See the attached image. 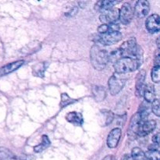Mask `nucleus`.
Here are the masks:
<instances>
[{
    "label": "nucleus",
    "instance_id": "1",
    "mask_svg": "<svg viewBox=\"0 0 160 160\" xmlns=\"http://www.w3.org/2000/svg\"><path fill=\"white\" fill-rule=\"evenodd\" d=\"M90 57L92 66L97 70H103L109 62V52L98 44L91 48Z\"/></svg>",
    "mask_w": 160,
    "mask_h": 160
},
{
    "label": "nucleus",
    "instance_id": "2",
    "mask_svg": "<svg viewBox=\"0 0 160 160\" xmlns=\"http://www.w3.org/2000/svg\"><path fill=\"white\" fill-rule=\"evenodd\" d=\"M141 64L134 58L122 57L114 63V69L117 73L124 74L137 70Z\"/></svg>",
    "mask_w": 160,
    "mask_h": 160
},
{
    "label": "nucleus",
    "instance_id": "3",
    "mask_svg": "<svg viewBox=\"0 0 160 160\" xmlns=\"http://www.w3.org/2000/svg\"><path fill=\"white\" fill-rule=\"evenodd\" d=\"M122 39V34L120 31L115 32H108L106 34L95 35V39L93 41L96 42V44H102L105 45H111L117 43Z\"/></svg>",
    "mask_w": 160,
    "mask_h": 160
},
{
    "label": "nucleus",
    "instance_id": "4",
    "mask_svg": "<svg viewBox=\"0 0 160 160\" xmlns=\"http://www.w3.org/2000/svg\"><path fill=\"white\" fill-rule=\"evenodd\" d=\"M124 74L115 73L109 80V88L111 95H116L121 92L126 83Z\"/></svg>",
    "mask_w": 160,
    "mask_h": 160
},
{
    "label": "nucleus",
    "instance_id": "5",
    "mask_svg": "<svg viewBox=\"0 0 160 160\" xmlns=\"http://www.w3.org/2000/svg\"><path fill=\"white\" fill-rule=\"evenodd\" d=\"M138 46L136 43V39L132 38L125 42L119 48L121 52L122 57H131L135 59Z\"/></svg>",
    "mask_w": 160,
    "mask_h": 160
},
{
    "label": "nucleus",
    "instance_id": "6",
    "mask_svg": "<svg viewBox=\"0 0 160 160\" xmlns=\"http://www.w3.org/2000/svg\"><path fill=\"white\" fill-rule=\"evenodd\" d=\"M144 122L145 121L142 120L140 112L133 115V117H131L129 129H128V135L131 137V138H136V137L138 134L139 128H140L141 124L144 123Z\"/></svg>",
    "mask_w": 160,
    "mask_h": 160
},
{
    "label": "nucleus",
    "instance_id": "7",
    "mask_svg": "<svg viewBox=\"0 0 160 160\" xmlns=\"http://www.w3.org/2000/svg\"><path fill=\"white\" fill-rule=\"evenodd\" d=\"M134 9L131 4L126 2L123 5L119 10V19L123 24H128L131 22L134 17Z\"/></svg>",
    "mask_w": 160,
    "mask_h": 160
},
{
    "label": "nucleus",
    "instance_id": "8",
    "mask_svg": "<svg viewBox=\"0 0 160 160\" xmlns=\"http://www.w3.org/2000/svg\"><path fill=\"white\" fill-rule=\"evenodd\" d=\"M99 19L103 24H110L115 23L119 19V9L112 8L109 10L102 12L100 15Z\"/></svg>",
    "mask_w": 160,
    "mask_h": 160
},
{
    "label": "nucleus",
    "instance_id": "9",
    "mask_svg": "<svg viewBox=\"0 0 160 160\" xmlns=\"http://www.w3.org/2000/svg\"><path fill=\"white\" fill-rule=\"evenodd\" d=\"M150 10V4L146 0H139L136 2L134 14L138 18H143L148 15Z\"/></svg>",
    "mask_w": 160,
    "mask_h": 160
},
{
    "label": "nucleus",
    "instance_id": "10",
    "mask_svg": "<svg viewBox=\"0 0 160 160\" xmlns=\"http://www.w3.org/2000/svg\"><path fill=\"white\" fill-rule=\"evenodd\" d=\"M147 30L150 33L158 32L160 29V17L158 14H152L145 22Z\"/></svg>",
    "mask_w": 160,
    "mask_h": 160
},
{
    "label": "nucleus",
    "instance_id": "11",
    "mask_svg": "<svg viewBox=\"0 0 160 160\" xmlns=\"http://www.w3.org/2000/svg\"><path fill=\"white\" fill-rule=\"evenodd\" d=\"M121 137V130L120 128H114L109 134L107 138V145L109 148H114L117 146Z\"/></svg>",
    "mask_w": 160,
    "mask_h": 160
},
{
    "label": "nucleus",
    "instance_id": "12",
    "mask_svg": "<svg viewBox=\"0 0 160 160\" xmlns=\"http://www.w3.org/2000/svg\"><path fill=\"white\" fill-rule=\"evenodd\" d=\"M23 64H24V61L18 60L11 62V63L6 64V65L3 66V67H0V77L5 76V75H7L9 73H12L15 70H18Z\"/></svg>",
    "mask_w": 160,
    "mask_h": 160
},
{
    "label": "nucleus",
    "instance_id": "13",
    "mask_svg": "<svg viewBox=\"0 0 160 160\" xmlns=\"http://www.w3.org/2000/svg\"><path fill=\"white\" fill-rule=\"evenodd\" d=\"M156 127V122L155 120H147V121H145L141 124L138 135L142 136V137L148 135V134H149L150 133L154 131Z\"/></svg>",
    "mask_w": 160,
    "mask_h": 160
},
{
    "label": "nucleus",
    "instance_id": "14",
    "mask_svg": "<svg viewBox=\"0 0 160 160\" xmlns=\"http://www.w3.org/2000/svg\"><path fill=\"white\" fill-rule=\"evenodd\" d=\"M41 48H42V44L39 42H38V41H34V42H30L28 45H25V46L20 50V52H21L23 54L30 55L38 52Z\"/></svg>",
    "mask_w": 160,
    "mask_h": 160
},
{
    "label": "nucleus",
    "instance_id": "15",
    "mask_svg": "<svg viewBox=\"0 0 160 160\" xmlns=\"http://www.w3.org/2000/svg\"><path fill=\"white\" fill-rule=\"evenodd\" d=\"M120 2L117 1H108V0H103V1H99L98 2L95 3V10L99 11V12H102L106 10H109L113 8L114 5L117 4Z\"/></svg>",
    "mask_w": 160,
    "mask_h": 160
},
{
    "label": "nucleus",
    "instance_id": "16",
    "mask_svg": "<svg viewBox=\"0 0 160 160\" xmlns=\"http://www.w3.org/2000/svg\"><path fill=\"white\" fill-rule=\"evenodd\" d=\"M145 71L142 70L138 73L137 82H136V95L138 97L143 95L144 88H145Z\"/></svg>",
    "mask_w": 160,
    "mask_h": 160
},
{
    "label": "nucleus",
    "instance_id": "17",
    "mask_svg": "<svg viewBox=\"0 0 160 160\" xmlns=\"http://www.w3.org/2000/svg\"><path fill=\"white\" fill-rule=\"evenodd\" d=\"M66 119L68 122L77 125V126H81L82 125L84 120H83L82 114L77 112H70L66 116Z\"/></svg>",
    "mask_w": 160,
    "mask_h": 160
},
{
    "label": "nucleus",
    "instance_id": "18",
    "mask_svg": "<svg viewBox=\"0 0 160 160\" xmlns=\"http://www.w3.org/2000/svg\"><path fill=\"white\" fill-rule=\"evenodd\" d=\"M92 95L94 98L97 102H102L106 98V91L105 88L102 86H93L92 88Z\"/></svg>",
    "mask_w": 160,
    "mask_h": 160
},
{
    "label": "nucleus",
    "instance_id": "19",
    "mask_svg": "<svg viewBox=\"0 0 160 160\" xmlns=\"http://www.w3.org/2000/svg\"><path fill=\"white\" fill-rule=\"evenodd\" d=\"M144 98L148 102H152L156 99V92H155L154 86L152 84H148L145 86L143 92Z\"/></svg>",
    "mask_w": 160,
    "mask_h": 160
},
{
    "label": "nucleus",
    "instance_id": "20",
    "mask_svg": "<svg viewBox=\"0 0 160 160\" xmlns=\"http://www.w3.org/2000/svg\"><path fill=\"white\" fill-rule=\"evenodd\" d=\"M48 64L46 62H39V63L35 64L33 67L32 71L33 74L36 77H39V78H43L44 74H45V71L46 70Z\"/></svg>",
    "mask_w": 160,
    "mask_h": 160
},
{
    "label": "nucleus",
    "instance_id": "21",
    "mask_svg": "<svg viewBox=\"0 0 160 160\" xmlns=\"http://www.w3.org/2000/svg\"><path fill=\"white\" fill-rule=\"evenodd\" d=\"M100 119L102 120V122L101 123L102 124V126H107V125L110 124L112 122V120L114 119V115L112 111L102 110L101 111Z\"/></svg>",
    "mask_w": 160,
    "mask_h": 160
},
{
    "label": "nucleus",
    "instance_id": "22",
    "mask_svg": "<svg viewBox=\"0 0 160 160\" xmlns=\"http://www.w3.org/2000/svg\"><path fill=\"white\" fill-rule=\"evenodd\" d=\"M0 160H19L18 158L9 149L0 147Z\"/></svg>",
    "mask_w": 160,
    "mask_h": 160
},
{
    "label": "nucleus",
    "instance_id": "23",
    "mask_svg": "<svg viewBox=\"0 0 160 160\" xmlns=\"http://www.w3.org/2000/svg\"><path fill=\"white\" fill-rule=\"evenodd\" d=\"M131 156L133 160H148L145 157V152L139 148H133Z\"/></svg>",
    "mask_w": 160,
    "mask_h": 160
},
{
    "label": "nucleus",
    "instance_id": "24",
    "mask_svg": "<svg viewBox=\"0 0 160 160\" xmlns=\"http://www.w3.org/2000/svg\"><path fill=\"white\" fill-rule=\"evenodd\" d=\"M49 145H50L49 139L48 138V137H47L46 135H43L42 136V142L40 144V145L34 147V152H42L43 150H45Z\"/></svg>",
    "mask_w": 160,
    "mask_h": 160
},
{
    "label": "nucleus",
    "instance_id": "25",
    "mask_svg": "<svg viewBox=\"0 0 160 160\" xmlns=\"http://www.w3.org/2000/svg\"><path fill=\"white\" fill-rule=\"evenodd\" d=\"M145 156L148 160H160V153L159 150L149 149L145 152Z\"/></svg>",
    "mask_w": 160,
    "mask_h": 160
},
{
    "label": "nucleus",
    "instance_id": "26",
    "mask_svg": "<svg viewBox=\"0 0 160 160\" xmlns=\"http://www.w3.org/2000/svg\"><path fill=\"white\" fill-rule=\"evenodd\" d=\"M74 102L75 100L72 99L67 94L62 93V95H61V101L60 103H59V106H60L61 107H65V106H68V105L72 104V103Z\"/></svg>",
    "mask_w": 160,
    "mask_h": 160
},
{
    "label": "nucleus",
    "instance_id": "27",
    "mask_svg": "<svg viewBox=\"0 0 160 160\" xmlns=\"http://www.w3.org/2000/svg\"><path fill=\"white\" fill-rule=\"evenodd\" d=\"M121 52H120V49H115L113 51H112L111 52L109 53V62H112L115 63L117 61H118L119 59H121Z\"/></svg>",
    "mask_w": 160,
    "mask_h": 160
},
{
    "label": "nucleus",
    "instance_id": "28",
    "mask_svg": "<svg viewBox=\"0 0 160 160\" xmlns=\"http://www.w3.org/2000/svg\"><path fill=\"white\" fill-rule=\"evenodd\" d=\"M159 70L160 67H154L152 70V79L154 81L155 83H159L160 80L159 77Z\"/></svg>",
    "mask_w": 160,
    "mask_h": 160
},
{
    "label": "nucleus",
    "instance_id": "29",
    "mask_svg": "<svg viewBox=\"0 0 160 160\" xmlns=\"http://www.w3.org/2000/svg\"><path fill=\"white\" fill-rule=\"evenodd\" d=\"M152 112H154V114L157 117L160 116V109H159V101L158 99H155L152 102Z\"/></svg>",
    "mask_w": 160,
    "mask_h": 160
},
{
    "label": "nucleus",
    "instance_id": "30",
    "mask_svg": "<svg viewBox=\"0 0 160 160\" xmlns=\"http://www.w3.org/2000/svg\"><path fill=\"white\" fill-rule=\"evenodd\" d=\"M98 31L101 34H106V33L109 32V26L108 24H102L98 28Z\"/></svg>",
    "mask_w": 160,
    "mask_h": 160
},
{
    "label": "nucleus",
    "instance_id": "31",
    "mask_svg": "<svg viewBox=\"0 0 160 160\" xmlns=\"http://www.w3.org/2000/svg\"><path fill=\"white\" fill-rule=\"evenodd\" d=\"M78 8L75 6V7H73L72 9H70L68 12H66V16L68 17H74V16L77 14V12H78Z\"/></svg>",
    "mask_w": 160,
    "mask_h": 160
},
{
    "label": "nucleus",
    "instance_id": "32",
    "mask_svg": "<svg viewBox=\"0 0 160 160\" xmlns=\"http://www.w3.org/2000/svg\"><path fill=\"white\" fill-rule=\"evenodd\" d=\"M152 142H154L155 145H159V133H157L156 134H155L152 138Z\"/></svg>",
    "mask_w": 160,
    "mask_h": 160
},
{
    "label": "nucleus",
    "instance_id": "33",
    "mask_svg": "<svg viewBox=\"0 0 160 160\" xmlns=\"http://www.w3.org/2000/svg\"><path fill=\"white\" fill-rule=\"evenodd\" d=\"M155 62H156V65H155V67H159V55H158V56H156V59H155Z\"/></svg>",
    "mask_w": 160,
    "mask_h": 160
},
{
    "label": "nucleus",
    "instance_id": "34",
    "mask_svg": "<svg viewBox=\"0 0 160 160\" xmlns=\"http://www.w3.org/2000/svg\"><path fill=\"white\" fill-rule=\"evenodd\" d=\"M102 160H113L112 159V156H107L104 158Z\"/></svg>",
    "mask_w": 160,
    "mask_h": 160
},
{
    "label": "nucleus",
    "instance_id": "35",
    "mask_svg": "<svg viewBox=\"0 0 160 160\" xmlns=\"http://www.w3.org/2000/svg\"><path fill=\"white\" fill-rule=\"evenodd\" d=\"M156 43H157L158 48H159V37H158V38H157V42H156Z\"/></svg>",
    "mask_w": 160,
    "mask_h": 160
}]
</instances>
